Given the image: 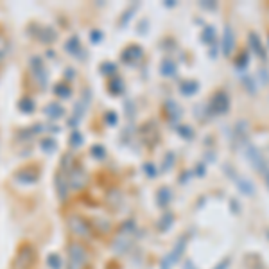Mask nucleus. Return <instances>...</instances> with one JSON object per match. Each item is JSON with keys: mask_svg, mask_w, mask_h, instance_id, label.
<instances>
[{"mask_svg": "<svg viewBox=\"0 0 269 269\" xmlns=\"http://www.w3.org/2000/svg\"><path fill=\"white\" fill-rule=\"evenodd\" d=\"M86 262H88V255L86 250L81 244L74 242L68 248V260H67V269H85Z\"/></svg>", "mask_w": 269, "mask_h": 269, "instance_id": "f257e3e1", "label": "nucleus"}, {"mask_svg": "<svg viewBox=\"0 0 269 269\" xmlns=\"http://www.w3.org/2000/svg\"><path fill=\"white\" fill-rule=\"evenodd\" d=\"M244 152H246V156H248V160H250L251 165H253V169L259 170V172H262V176H264V178H266V176H269L268 161H266V158L262 156V152H260L255 145L246 143V149H244Z\"/></svg>", "mask_w": 269, "mask_h": 269, "instance_id": "f03ea898", "label": "nucleus"}, {"mask_svg": "<svg viewBox=\"0 0 269 269\" xmlns=\"http://www.w3.org/2000/svg\"><path fill=\"white\" fill-rule=\"evenodd\" d=\"M185 246H187V237H181L178 242H176V246L172 248V251H170L165 259L161 260L160 269H172V266H174L176 262L181 259V255H183Z\"/></svg>", "mask_w": 269, "mask_h": 269, "instance_id": "7ed1b4c3", "label": "nucleus"}, {"mask_svg": "<svg viewBox=\"0 0 269 269\" xmlns=\"http://www.w3.org/2000/svg\"><path fill=\"white\" fill-rule=\"evenodd\" d=\"M224 170H226V172H228L230 178H232L233 181L237 183L239 190H241V192L244 194V196H253V194H255V185L251 183L250 179H248V178H241V176H237V174H235V170H233L232 167H228V165H224Z\"/></svg>", "mask_w": 269, "mask_h": 269, "instance_id": "20e7f679", "label": "nucleus"}, {"mask_svg": "<svg viewBox=\"0 0 269 269\" xmlns=\"http://www.w3.org/2000/svg\"><path fill=\"white\" fill-rule=\"evenodd\" d=\"M68 228L72 230L74 235L77 237H90V226L83 217L79 215H70L68 217Z\"/></svg>", "mask_w": 269, "mask_h": 269, "instance_id": "39448f33", "label": "nucleus"}, {"mask_svg": "<svg viewBox=\"0 0 269 269\" xmlns=\"http://www.w3.org/2000/svg\"><path fill=\"white\" fill-rule=\"evenodd\" d=\"M86 181H88V176H86V172L83 170V167L81 165L72 167L70 176H68V183H70V187L74 188V190H81V188L86 185Z\"/></svg>", "mask_w": 269, "mask_h": 269, "instance_id": "423d86ee", "label": "nucleus"}, {"mask_svg": "<svg viewBox=\"0 0 269 269\" xmlns=\"http://www.w3.org/2000/svg\"><path fill=\"white\" fill-rule=\"evenodd\" d=\"M228 110H230V97L224 92H217L214 95V99H212V112L223 115Z\"/></svg>", "mask_w": 269, "mask_h": 269, "instance_id": "0eeeda50", "label": "nucleus"}, {"mask_svg": "<svg viewBox=\"0 0 269 269\" xmlns=\"http://www.w3.org/2000/svg\"><path fill=\"white\" fill-rule=\"evenodd\" d=\"M31 70H32V76L34 79L38 81V85L45 86L47 85V70L43 67V61L40 58H32L31 59Z\"/></svg>", "mask_w": 269, "mask_h": 269, "instance_id": "6e6552de", "label": "nucleus"}, {"mask_svg": "<svg viewBox=\"0 0 269 269\" xmlns=\"http://www.w3.org/2000/svg\"><path fill=\"white\" fill-rule=\"evenodd\" d=\"M32 257H34V251L31 248H22L18 251V257L14 260V269H27L31 266Z\"/></svg>", "mask_w": 269, "mask_h": 269, "instance_id": "1a4fd4ad", "label": "nucleus"}, {"mask_svg": "<svg viewBox=\"0 0 269 269\" xmlns=\"http://www.w3.org/2000/svg\"><path fill=\"white\" fill-rule=\"evenodd\" d=\"M248 41H250V47H251V50L259 56L262 61H266L268 59V52H266V49H264V45H262V41H260V38H259V34L257 32H250V36H248Z\"/></svg>", "mask_w": 269, "mask_h": 269, "instance_id": "9d476101", "label": "nucleus"}, {"mask_svg": "<svg viewBox=\"0 0 269 269\" xmlns=\"http://www.w3.org/2000/svg\"><path fill=\"white\" fill-rule=\"evenodd\" d=\"M223 54L224 56H230L233 52V47H235V34H233L232 27L226 25L224 27V32H223Z\"/></svg>", "mask_w": 269, "mask_h": 269, "instance_id": "9b49d317", "label": "nucleus"}, {"mask_svg": "<svg viewBox=\"0 0 269 269\" xmlns=\"http://www.w3.org/2000/svg\"><path fill=\"white\" fill-rule=\"evenodd\" d=\"M160 72L163 77H174L176 76V63L172 59H163L160 65Z\"/></svg>", "mask_w": 269, "mask_h": 269, "instance_id": "f8f14e48", "label": "nucleus"}, {"mask_svg": "<svg viewBox=\"0 0 269 269\" xmlns=\"http://www.w3.org/2000/svg\"><path fill=\"white\" fill-rule=\"evenodd\" d=\"M142 56H143V50L140 49L138 45H131L130 49L124 52L126 61H138V59H142Z\"/></svg>", "mask_w": 269, "mask_h": 269, "instance_id": "ddd939ff", "label": "nucleus"}, {"mask_svg": "<svg viewBox=\"0 0 269 269\" xmlns=\"http://www.w3.org/2000/svg\"><path fill=\"white\" fill-rule=\"evenodd\" d=\"M156 201H158V205H160V206H167L170 201H172V192H170L167 187H161L160 190H158Z\"/></svg>", "mask_w": 269, "mask_h": 269, "instance_id": "4468645a", "label": "nucleus"}, {"mask_svg": "<svg viewBox=\"0 0 269 269\" xmlns=\"http://www.w3.org/2000/svg\"><path fill=\"white\" fill-rule=\"evenodd\" d=\"M201 41L206 45H210V47L217 45L215 43V27H212V25L205 27V31L201 32Z\"/></svg>", "mask_w": 269, "mask_h": 269, "instance_id": "2eb2a0df", "label": "nucleus"}, {"mask_svg": "<svg viewBox=\"0 0 269 269\" xmlns=\"http://www.w3.org/2000/svg\"><path fill=\"white\" fill-rule=\"evenodd\" d=\"M197 90H199V83L197 81H187V83L181 85V94L185 97H190V95L197 94Z\"/></svg>", "mask_w": 269, "mask_h": 269, "instance_id": "dca6fc26", "label": "nucleus"}, {"mask_svg": "<svg viewBox=\"0 0 269 269\" xmlns=\"http://www.w3.org/2000/svg\"><path fill=\"white\" fill-rule=\"evenodd\" d=\"M45 113L49 115V119H59V117L65 113V110H63V106H59L58 103H52L45 108Z\"/></svg>", "mask_w": 269, "mask_h": 269, "instance_id": "f3484780", "label": "nucleus"}, {"mask_svg": "<svg viewBox=\"0 0 269 269\" xmlns=\"http://www.w3.org/2000/svg\"><path fill=\"white\" fill-rule=\"evenodd\" d=\"M67 50L70 54H74V56H77V54L81 52V43L79 40H77V36H74V38H70V40L67 41Z\"/></svg>", "mask_w": 269, "mask_h": 269, "instance_id": "a211bd4d", "label": "nucleus"}, {"mask_svg": "<svg viewBox=\"0 0 269 269\" xmlns=\"http://www.w3.org/2000/svg\"><path fill=\"white\" fill-rule=\"evenodd\" d=\"M47 266H49L50 269H61V266H63L61 257L56 255V253H50V255L47 257Z\"/></svg>", "mask_w": 269, "mask_h": 269, "instance_id": "6ab92c4d", "label": "nucleus"}, {"mask_svg": "<svg viewBox=\"0 0 269 269\" xmlns=\"http://www.w3.org/2000/svg\"><path fill=\"white\" fill-rule=\"evenodd\" d=\"M172 226V215L170 214H165L163 217L160 219V223H158V228L161 230V232H167V230Z\"/></svg>", "mask_w": 269, "mask_h": 269, "instance_id": "aec40b11", "label": "nucleus"}, {"mask_svg": "<svg viewBox=\"0 0 269 269\" xmlns=\"http://www.w3.org/2000/svg\"><path fill=\"white\" fill-rule=\"evenodd\" d=\"M7 52H9V43H7V40H5L4 36L0 34V63H2V61L5 59Z\"/></svg>", "mask_w": 269, "mask_h": 269, "instance_id": "412c9836", "label": "nucleus"}, {"mask_svg": "<svg viewBox=\"0 0 269 269\" xmlns=\"http://www.w3.org/2000/svg\"><path fill=\"white\" fill-rule=\"evenodd\" d=\"M248 65H250V56L246 52H242L237 59V70H246Z\"/></svg>", "mask_w": 269, "mask_h": 269, "instance_id": "4be33fe9", "label": "nucleus"}, {"mask_svg": "<svg viewBox=\"0 0 269 269\" xmlns=\"http://www.w3.org/2000/svg\"><path fill=\"white\" fill-rule=\"evenodd\" d=\"M242 83H244V86H246V88H248V92H250V94H255L257 83H255V79H253V77L244 76V77H242Z\"/></svg>", "mask_w": 269, "mask_h": 269, "instance_id": "5701e85b", "label": "nucleus"}, {"mask_svg": "<svg viewBox=\"0 0 269 269\" xmlns=\"http://www.w3.org/2000/svg\"><path fill=\"white\" fill-rule=\"evenodd\" d=\"M20 110H22L23 113L34 112V103H32L31 99H29V101H22V103H20Z\"/></svg>", "mask_w": 269, "mask_h": 269, "instance_id": "b1692460", "label": "nucleus"}, {"mask_svg": "<svg viewBox=\"0 0 269 269\" xmlns=\"http://www.w3.org/2000/svg\"><path fill=\"white\" fill-rule=\"evenodd\" d=\"M41 149H43L45 152H52L54 149H56V142H54V140H50V138L43 140V142H41Z\"/></svg>", "mask_w": 269, "mask_h": 269, "instance_id": "393cba45", "label": "nucleus"}, {"mask_svg": "<svg viewBox=\"0 0 269 269\" xmlns=\"http://www.w3.org/2000/svg\"><path fill=\"white\" fill-rule=\"evenodd\" d=\"M179 134L183 136V138H194V131H192V128H188V126H181L179 128Z\"/></svg>", "mask_w": 269, "mask_h": 269, "instance_id": "a878e982", "label": "nucleus"}, {"mask_svg": "<svg viewBox=\"0 0 269 269\" xmlns=\"http://www.w3.org/2000/svg\"><path fill=\"white\" fill-rule=\"evenodd\" d=\"M81 142H83V136H81L77 131H72V136H70V143L74 145V147H79Z\"/></svg>", "mask_w": 269, "mask_h": 269, "instance_id": "bb28decb", "label": "nucleus"}, {"mask_svg": "<svg viewBox=\"0 0 269 269\" xmlns=\"http://www.w3.org/2000/svg\"><path fill=\"white\" fill-rule=\"evenodd\" d=\"M143 170L147 172L149 178H154V176L158 174V170L154 169V165H152V163H145V165H143Z\"/></svg>", "mask_w": 269, "mask_h": 269, "instance_id": "cd10ccee", "label": "nucleus"}, {"mask_svg": "<svg viewBox=\"0 0 269 269\" xmlns=\"http://www.w3.org/2000/svg\"><path fill=\"white\" fill-rule=\"evenodd\" d=\"M56 94H58L59 97H68V95H70V90H68L67 86H56Z\"/></svg>", "mask_w": 269, "mask_h": 269, "instance_id": "c85d7f7f", "label": "nucleus"}, {"mask_svg": "<svg viewBox=\"0 0 269 269\" xmlns=\"http://www.w3.org/2000/svg\"><path fill=\"white\" fill-rule=\"evenodd\" d=\"M170 163H174V154H172V152H167V156H165V165H163V170L169 169Z\"/></svg>", "mask_w": 269, "mask_h": 269, "instance_id": "c756f323", "label": "nucleus"}, {"mask_svg": "<svg viewBox=\"0 0 269 269\" xmlns=\"http://www.w3.org/2000/svg\"><path fill=\"white\" fill-rule=\"evenodd\" d=\"M92 154H94V156L103 158L104 156V147H101V145H95V147L92 149Z\"/></svg>", "mask_w": 269, "mask_h": 269, "instance_id": "7c9ffc66", "label": "nucleus"}, {"mask_svg": "<svg viewBox=\"0 0 269 269\" xmlns=\"http://www.w3.org/2000/svg\"><path fill=\"white\" fill-rule=\"evenodd\" d=\"M201 7H205V9H215L217 7V4H215V2H212V0H206V2H201Z\"/></svg>", "mask_w": 269, "mask_h": 269, "instance_id": "2f4dec72", "label": "nucleus"}, {"mask_svg": "<svg viewBox=\"0 0 269 269\" xmlns=\"http://www.w3.org/2000/svg\"><path fill=\"white\" fill-rule=\"evenodd\" d=\"M106 122L110 126L117 124V115H115V113H108V115H106Z\"/></svg>", "mask_w": 269, "mask_h": 269, "instance_id": "473e14b6", "label": "nucleus"}, {"mask_svg": "<svg viewBox=\"0 0 269 269\" xmlns=\"http://www.w3.org/2000/svg\"><path fill=\"white\" fill-rule=\"evenodd\" d=\"M230 262H232V260H230V259H224L223 262H221V264L217 266V268H215V269H226V268H228V266H230Z\"/></svg>", "mask_w": 269, "mask_h": 269, "instance_id": "72a5a7b5", "label": "nucleus"}, {"mask_svg": "<svg viewBox=\"0 0 269 269\" xmlns=\"http://www.w3.org/2000/svg\"><path fill=\"white\" fill-rule=\"evenodd\" d=\"M92 40H94V41L103 40V32H94V34H92Z\"/></svg>", "mask_w": 269, "mask_h": 269, "instance_id": "f704fd0d", "label": "nucleus"}, {"mask_svg": "<svg viewBox=\"0 0 269 269\" xmlns=\"http://www.w3.org/2000/svg\"><path fill=\"white\" fill-rule=\"evenodd\" d=\"M197 176H205V167L197 165Z\"/></svg>", "mask_w": 269, "mask_h": 269, "instance_id": "c9c22d12", "label": "nucleus"}]
</instances>
